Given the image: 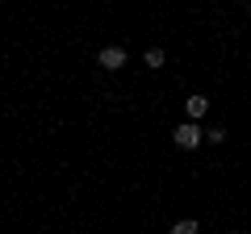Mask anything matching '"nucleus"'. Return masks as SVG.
I'll use <instances>...</instances> for the list:
<instances>
[{
    "label": "nucleus",
    "instance_id": "1",
    "mask_svg": "<svg viewBox=\"0 0 251 234\" xmlns=\"http://www.w3.org/2000/svg\"><path fill=\"white\" fill-rule=\"evenodd\" d=\"M176 146H184V151H193V146H201V138H205V130L197 126V121H184V126H176Z\"/></svg>",
    "mask_w": 251,
    "mask_h": 234
},
{
    "label": "nucleus",
    "instance_id": "4",
    "mask_svg": "<svg viewBox=\"0 0 251 234\" xmlns=\"http://www.w3.org/2000/svg\"><path fill=\"white\" fill-rule=\"evenodd\" d=\"M163 59H168V54H163L159 46H151V50H147V67H163Z\"/></svg>",
    "mask_w": 251,
    "mask_h": 234
},
{
    "label": "nucleus",
    "instance_id": "3",
    "mask_svg": "<svg viewBox=\"0 0 251 234\" xmlns=\"http://www.w3.org/2000/svg\"><path fill=\"white\" fill-rule=\"evenodd\" d=\"M184 109H188V117H193V121H201V117L209 113V100L201 96V92H193V96L184 100Z\"/></svg>",
    "mask_w": 251,
    "mask_h": 234
},
{
    "label": "nucleus",
    "instance_id": "2",
    "mask_svg": "<svg viewBox=\"0 0 251 234\" xmlns=\"http://www.w3.org/2000/svg\"><path fill=\"white\" fill-rule=\"evenodd\" d=\"M97 63L109 67V71H122V67H126V50H122V46H105V50L97 54Z\"/></svg>",
    "mask_w": 251,
    "mask_h": 234
},
{
    "label": "nucleus",
    "instance_id": "5",
    "mask_svg": "<svg viewBox=\"0 0 251 234\" xmlns=\"http://www.w3.org/2000/svg\"><path fill=\"white\" fill-rule=\"evenodd\" d=\"M168 234H197V222H176Z\"/></svg>",
    "mask_w": 251,
    "mask_h": 234
}]
</instances>
